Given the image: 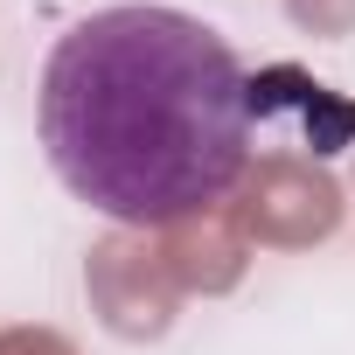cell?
<instances>
[{"mask_svg":"<svg viewBox=\"0 0 355 355\" xmlns=\"http://www.w3.org/2000/svg\"><path fill=\"white\" fill-rule=\"evenodd\" d=\"M251 77L237 49L182 8L119 0L70 21L35 84L56 182L125 223L160 230L237 189L251 160Z\"/></svg>","mask_w":355,"mask_h":355,"instance_id":"obj_1","label":"cell"}]
</instances>
